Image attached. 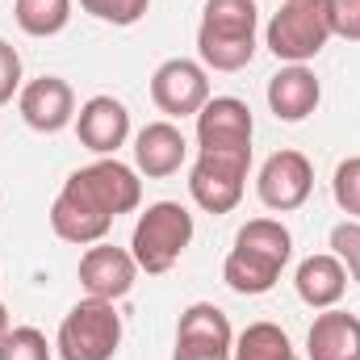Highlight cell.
Instances as JSON below:
<instances>
[{"label":"cell","instance_id":"7402d4cb","mask_svg":"<svg viewBox=\"0 0 360 360\" xmlns=\"http://www.w3.org/2000/svg\"><path fill=\"white\" fill-rule=\"evenodd\" d=\"M0 360H51V344L38 327H13L0 340Z\"/></svg>","mask_w":360,"mask_h":360},{"label":"cell","instance_id":"7c38bea8","mask_svg":"<svg viewBox=\"0 0 360 360\" xmlns=\"http://www.w3.org/2000/svg\"><path fill=\"white\" fill-rule=\"evenodd\" d=\"M76 134L96 155H113L130 139V109L117 96H89L76 113Z\"/></svg>","mask_w":360,"mask_h":360},{"label":"cell","instance_id":"603a6c76","mask_svg":"<svg viewBox=\"0 0 360 360\" xmlns=\"http://www.w3.org/2000/svg\"><path fill=\"white\" fill-rule=\"evenodd\" d=\"M80 8L92 13L96 21H109V25H134L147 17L151 0H80Z\"/></svg>","mask_w":360,"mask_h":360},{"label":"cell","instance_id":"484cf974","mask_svg":"<svg viewBox=\"0 0 360 360\" xmlns=\"http://www.w3.org/2000/svg\"><path fill=\"white\" fill-rule=\"evenodd\" d=\"M331 34L360 42V0H331Z\"/></svg>","mask_w":360,"mask_h":360},{"label":"cell","instance_id":"ffe728a7","mask_svg":"<svg viewBox=\"0 0 360 360\" xmlns=\"http://www.w3.org/2000/svg\"><path fill=\"white\" fill-rule=\"evenodd\" d=\"M231 360H297V356H293L289 335L276 323H252L248 331L235 335Z\"/></svg>","mask_w":360,"mask_h":360},{"label":"cell","instance_id":"8992f818","mask_svg":"<svg viewBox=\"0 0 360 360\" xmlns=\"http://www.w3.org/2000/svg\"><path fill=\"white\" fill-rule=\"evenodd\" d=\"M63 184L76 188L84 201H92V205H96L101 214H109V218L130 214V210H139V201H143V180H139V172L126 168V164L113 160V155H101L89 168H76Z\"/></svg>","mask_w":360,"mask_h":360},{"label":"cell","instance_id":"4fadbf2b","mask_svg":"<svg viewBox=\"0 0 360 360\" xmlns=\"http://www.w3.org/2000/svg\"><path fill=\"white\" fill-rule=\"evenodd\" d=\"M323 101V84L306 63H289L269 80V109L281 122H306Z\"/></svg>","mask_w":360,"mask_h":360},{"label":"cell","instance_id":"9a60e30c","mask_svg":"<svg viewBox=\"0 0 360 360\" xmlns=\"http://www.w3.org/2000/svg\"><path fill=\"white\" fill-rule=\"evenodd\" d=\"M51 226H55V235L63 239V243H101L105 235H109V226H113V218L109 214H101L92 201H84L76 188H59V197H55V205H51Z\"/></svg>","mask_w":360,"mask_h":360},{"label":"cell","instance_id":"d6986e66","mask_svg":"<svg viewBox=\"0 0 360 360\" xmlns=\"http://www.w3.org/2000/svg\"><path fill=\"white\" fill-rule=\"evenodd\" d=\"M176 344L180 348H235V327L226 319V310H218L214 302H193L176 323Z\"/></svg>","mask_w":360,"mask_h":360},{"label":"cell","instance_id":"8fae6325","mask_svg":"<svg viewBox=\"0 0 360 360\" xmlns=\"http://www.w3.org/2000/svg\"><path fill=\"white\" fill-rule=\"evenodd\" d=\"M139 281V264L126 248H113V243H96L80 256V285L89 297L101 302H117L134 289Z\"/></svg>","mask_w":360,"mask_h":360},{"label":"cell","instance_id":"5bb4252c","mask_svg":"<svg viewBox=\"0 0 360 360\" xmlns=\"http://www.w3.org/2000/svg\"><path fill=\"white\" fill-rule=\"evenodd\" d=\"M184 155H188V143H184L180 126H172V122H147L134 134V164H139L143 176L151 180L172 176V172H180Z\"/></svg>","mask_w":360,"mask_h":360},{"label":"cell","instance_id":"ac0fdd59","mask_svg":"<svg viewBox=\"0 0 360 360\" xmlns=\"http://www.w3.org/2000/svg\"><path fill=\"white\" fill-rule=\"evenodd\" d=\"M293 285H297V297L314 310H331L344 293H348V269L323 252V256H306L297 272H293Z\"/></svg>","mask_w":360,"mask_h":360},{"label":"cell","instance_id":"3957f363","mask_svg":"<svg viewBox=\"0 0 360 360\" xmlns=\"http://www.w3.org/2000/svg\"><path fill=\"white\" fill-rule=\"evenodd\" d=\"M331 0H281L272 13L264 42L276 59L285 63H306L331 42Z\"/></svg>","mask_w":360,"mask_h":360},{"label":"cell","instance_id":"83f0119b","mask_svg":"<svg viewBox=\"0 0 360 360\" xmlns=\"http://www.w3.org/2000/svg\"><path fill=\"white\" fill-rule=\"evenodd\" d=\"M172 360H231V352H222V348H180L176 344Z\"/></svg>","mask_w":360,"mask_h":360},{"label":"cell","instance_id":"7a4b0ae2","mask_svg":"<svg viewBox=\"0 0 360 360\" xmlns=\"http://www.w3.org/2000/svg\"><path fill=\"white\" fill-rule=\"evenodd\" d=\"M188 243H193V214L180 201H155L134 222L130 256H134V264L143 272L160 276V272H168L184 256Z\"/></svg>","mask_w":360,"mask_h":360},{"label":"cell","instance_id":"5b68a950","mask_svg":"<svg viewBox=\"0 0 360 360\" xmlns=\"http://www.w3.org/2000/svg\"><path fill=\"white\" fill-rule=\"evenodd\" d=\"M252 172V147L243 151H201L193 172H188V193L205 214H231L243 201Z\"/></svg>","mask_w":360,"mask_h":360},{"label":"cell","instance_id":"277c9868","mask_svg":"<svg viewBox=\"0 0 360 360\" xmlns=\"http://www.w3.org/2000/svg\"><path fill=\"white\" fill-rule=\"evenodd\" d=\"M59 360H113L122 348V314L113 310V302L84 297L76 302L63 323H59Z\"/></svg>","mask_w":360,"mask_h":360},{"label":"cell","instance_id":"9c48e42d","mask_svg":"<svg viewBox=\"0 0 360 360\" xmlns=\"http://www.w3.org/2000/svg\"><path fill=\"white\" fill-rule=\"evenodd\" d=\"M256 117L239 96H210L197 113V147L201 151H243L252 147Z\"/></svg>","mask_w":360,"mask_h":360},{"label":"cell","instance_id":"cb8c5ba5","mask_svg":"<svg viewBox=\"0 0 360 360\" xmlns=\"http://www.w3.org/2000/svg\"><path fill=\"white\" fill-rule=\"evenodd\" d=\"M331 256L348 269V281L360 285V218L340 222V226L331 231Z\"/></svg>","mask_w":360,"mask_h":360},{"label":"cell","instance_id":"6da1fadb","mask_svg":"<svg viewBox=\"0 0 360 360\" xmlns=\"http://www.w3.org/2000/svg\"><path fill=\"white\" fill-rule=\"evenodd\" d=\"M256 25H260L256 0H205L201 25H197L201 68L243 72L256 59Z\"/></svg>","mask_w":360,"mask_h":360},{"label":"cell","instance_id":"f1b7e54d","mask_svg":"<svg viewBox=\"0 0 360 360\" xmlns=\"http://www.w3.org/2000/svg\"><path fill=\"white\" fill-rule=\"evenodd\" d=\"M8 331H13V327H8V310H4V302H0V340H4Z\"/></svg>","mask_w":360,"mask_h":360},{"label":"cell","instance_id":"4316f807","mask_svg":"<svg viewBox=\"0 0 360 360\" xmlns=\"http://www.w3.org/2000/svg\"><path fill=\"white\" fill-rule=\"evenodd\" d=\"M21 92V55L0 38V105H8Z\"/></svg>","mask_w":360,"mask_h":360},{"label":"cell","instance_id":"44dd1931","mask_svg":"<svg viewBox=\"0 0 360 360\" xmlns=\"http://www.w3.org/2000/svg\"><path fill=\"white\" fill-rule=\"evenodd\" d=\"M13 17L30 38H55L72 21V0H17Z\"/></svg>","mask_w":360,"mask_h":360},{"label":"cell","instance_id":"e0dca14e","mask_svg":"<svg viewBox=\"0 0 360 360\" xmlns=\"http://www.w3.org/2000/svg\"><path fill=\"white\" fill-rule=\"evenodd\" d=\"M285 264H289V260H281V256H272V252H256V248L235 243L231 256H226V264H222V281H226L235 293H243V297H260V293H269L272 285L281 281V269H285Z\"/></svg>","mask_w":360,"mask_h":360},{"label":"cell","instance_id":"ba28073f","mask_svg":"<svg viewBox=\"0 0 360 360\" xmlns=\"http://www.w3.org/2000/svg\"><path fill=\"white\" fill-rule=\"evenodd\" d=\"M151 101L168 117H197L210 101V76L197 59H164L151 76Z\"/></svg>","mask_w":360,"mask_h":360},{"label":"cell","instance_id":"d4e9b609","mask_svg":"<svg viewBox=\"0 0 360 360\" xmlns=\"http://www.w3.org/2000/svg\"><path fill=\"white\" fill-rule=\"evenodd\" d=\"M331 193H335V205H340L344 214L360 218V155L344 160V164L335 168V176H331Z\"/></svg>","mask_w":360,"mask_h":360},{"label":"cell","instance_id":"52a82bcc","mask_svg":"<svg viewBox=\"0 0 360 360\" xmlns=\"http://www.w3.org/2000/svg\"><path fill=\"white\" fill-rule=\"evenodd\" d=\"M256 193L269 210L289 214V210L306 205V197L314 193V164L293 147L272 151L264 160V168H260V176H256Z\"/></svg>","mask_w":360,"mask_h":360},{"label":"cell","instance_id":"2e32d148","mask_svg":"<svg viewBox=\"0 0 360 360\" xmlns=\"http://www.w3.org/2000/svg\"><path fill=\"white\" fill-rule=\"evenodd\" d=\"M310 360H360V319L348 310H327L306 331Z\"/></svg>","mask_w":360,"mask_h":360},{"label":"cell","instance_id":"30bf717a","mask_svg":"<svg viewBox=\"0 0 360 360\" xmlns=\"http://www.w3.org/2000/svg\"><path fill=\"white\" fill-rule=\"evenodd\" d=\"M17 109L30 130L38 134H59L76 122V92L63 76H38L17 92Z\"/></svg>","mask_w":360,"mask_h":360}]
</instances>
